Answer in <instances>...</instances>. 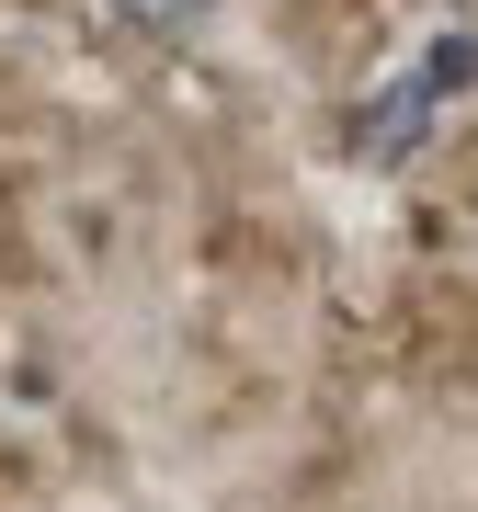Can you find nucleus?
<instances>
[{
	"mask_svg": "<svg viewBox=\"0 0 478 512\" xmlns=\"http://www.w3.org/2000/svg\"><path fill=\"white\" fill-rule=\"evenodd\" d=\"M444 92H478V35H433L422 69H410V80H387V92L353 114V160H399V148H422Z\"/></svg>",
	"mask_w": 478,
	"mask_h": 512,
	"instance_id": "obj_1",
	"label": "nucleus"
},
{
	"mask_svg": "<svg viewBox=\"0 0 478 512\" xmlns=\"http://www.w3.org/2000/svg\"><path fill=\"white\" fill-rule=\"evenodd\" d=\"M126 12H137V23H194L205 0H126Z\"/></svg>",
	"mask_w": 478,
	"mask_h": 512,
	"instance_id": "obj_2",
	"label": "nucleus"
}]
</instances>
